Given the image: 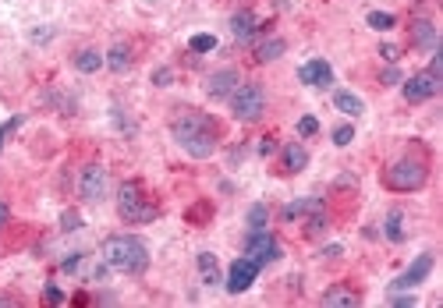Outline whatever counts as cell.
Returning a JSON list of instances; mask_svg holds the SVG:
<instances>
[{"label":"cell","instance_id":"cell-1","mask_svg":"<svg viewBox=\"0 0 443 308\" xmlns=\"http://www.w3.org/2000/svg\"><path fill=\"white\" fill-rule=\"evenodd\" d=\"M170 135H174V142L188 152L192 160H209L216 152L220 127L213 124L209 114L188 107V110H178V117L170 121Z\"/></svg>","mask_w":443,"mask_h":308},{"label":"cell","instance_id":"cell-2","mask_svg":"<svg viewBox=\"0 0 443 308\" xmlns=\"http://www.w3.org/2000/svg\"><path fill=\"white\" fill-rule=\"evenodd\" d=\"M103 266L107 269H117L125 276H138L150 269V245L135 234H110L103 241Z\"/></svg>","mask_w":443,"mask_h":308},{"label":"cell","instance_id":"cell-3","mask_svg":"<svg viewBox=\"0 0 443 308\" xmlns=\"http://www.w3.org/2000/svg\"><path fill=\"white\" fill-rule=\"evenodd\" d=\"M426 181H429V156H426L422 149H418V152H408V156H401V160H393V163L383 170V188L401 192V195L426 188Z\"/></svg>","mask_w":443,"mask_h":308},{"label":"cell","instance_id":"cell-4","mask_svg":"<svg viewBox=\"0 0 443 308\" xmlns=\"http://www.w3.org/2000/svg\"><path fill=\"white\" fill-rule=\"evenodd\" d=\"M117 213L125 223H153L160 216V205L145 195L138 181H125L117 188Z\"/></svg>","mask_w":443,"mask_h":308},{"label":"cell","instance_id":"cell-5","mask_svg":"<svg viewBox=\"0 0 443 308\" xmlns=\"http://www.w3.org/2000/svg\"><path fill=\"white\" fill-rule=\"evenodd\" d=\"M227 99H231V114H234L241 124H252V121H259V117L266 114V92H262V85H256V82H241Z\"/></svg>","mask_w":443,"mask_h":308},{"label":"cell","instance_id":"cell-6","mask_svg":"<svg viewBox=\"0 0 443 308\" xmlns=\"http://www.w3.org/2000/svg\"><path fill=\"white\" fill-rule=\"evenodd\" d=\"M245 255H249L252 263H259V269H262L269 263H277L284 255V248L269 230H249V238H245Z\"/></svg>","mask_w":443,"mask_h":308},{"label":"cell","instance_id":"cell-7","mask_svg":"<svg viewBox=\"0 0 443 308\" xmlns=\"http://www.w3.org/2000/svg\"><path fill=\"white\" fill-rule=\"evenodd\" d=\"M440 92H443V79L433 74V71H415L411 79H401V96L408 103H426V99H433Z\"/></svg>","mask_w":443,"mask_h":308},{"label":"cell","instance_id":"cell-8","mask_svg":"<svg viewBox=\"0 0 443 308\" xmlns=\"http://www.w3.org/2000/svg\"><path fill=\"white\" fill-rule=\"evenodd\" d=\"M79 195H82V202H92V205L107 198V170L100 163L82 167V174H79Z\"/></svg>","mask_w":443,"mask_h":308},{"label":"cell","instance_id":"cell-9","mask_svg":"<svg viewBox=\"0 0 443 308\" xmlns=\"http://www.w3.org/2000/svg\"><path fill=\"white\" fill-rule=\"evenodd\" d=\"M256 276H259V263H252L249 255H241V259H234V263H231L224 287H227V294H245V291H249V287L256 284Z\"/></svg>","mask_w":443,"mask_h":308},{"label":"cell","instance_id":"cell-10","mask_svg":"<svg viewBox=\"0 0 443 308\" xmlns=\"http://www.w3.org/2000/svg\"><path fill=\"white\" fill-rule=\"evenodd\" d=\"M433 273V251H422L418 259L401 273V276H393V284H390V294H398V291H415L422 280Z\"/></svg>","mask_w":443,"mask_h":308},{"label":"cell","instance_id":"cell-11","mask_svg":"<svg viewBox=\"0 0 443 308\" xmlns=\"http://www.w3.org/2000/svg\"><path fill=\"white\" fill-rule=\"evenodd\" d=\"M298 82H302V85H312V89H330V85H333V68H330V61L312 57L309 64H302V68H298Z\"/></svg>","mask_w":443,"mask_h":308},{"label":"cell","instance_id":"cell-12","mask_svg":"<svg viewBox=\"0 0 443 308\" xmlns=\"http://www.w3.org/2000/svg\"><path fill=\"white\" fill-rule=\"evenodd\" d=\"M238 85H241V74L234 68H220V71H213L206 79V96L209 99H227Z\"/></svg>","mask_w":443,"mask_h":308},{"label":"cell","instance_id":"cell-13","mask_svg":"<svg viewBox=\"0 0 443 308\" xmlns=\"http://www.w3.org/2000/svg\"><path fill=\"white\" fill-rule=\"evenodd\" d=\"M319 305H323V308H358L362 305V294L351 284H333L330 291H323Z\"/></svg>","mask_w":443,"mask_h":308},{"label":"cell","instance_id":"cell-14","mask_svg":"<svg viewBox=\"0 0 443 308\" xmlns=\"http://www.w3.org/2000/svg\"><path fill=\"white\" fill-rule=\"evenodd\" d=\"M305 167H309V149L302 142H287L280 149V174L291 177V174H302Z\"/></svg>","mask_w":443,"mask_h":308},{"label":"cell","instance_id":"cell-15","mask_svg":"<svg viewBox=\"0 0 443 308\" xmlns=\"http://www.w3.org/2000/svg\"><path fill=\"white\" fill-rule=\"evenodd\" d=\"M411 46H415V50H429V54L440 46V32H436V25H433L429 18L411 21Z\"/></svg>","mask_w":443,"mask_h":308},{"label":"cell","instance_id":"cell-16","mask_svg":"<svg viewBox=\"0 0 443 308\" xmlns=\"http://www.w3.org/2000/svg\"><path fill=\"white\" fill-rule=\"evenodd\" d=\"M231 32H234V39L238 43H245V39H252L256 32H259V18L245 8V11H238L234 18H231Z\"/></svg>","mask_w":443,"mask_h":308},{"label":"cell","instance_id":"cell-17","mask_svg":"<svg viewBox=\"0 0 443 308\" xmlns=\"http://www.w3.org/2000/svg\"><path fill=\"white\" fill-rule=\"evenodd\" d=\"M71 64H75V71H82V74H96L103 64H107V57L100 54V50H92V46H85V50H79L75 57H71Z\"/></svg>","mask_w":443,"mask_h":308},{"label":"cell","instance_id":"cell-18","mask_svg":"<svg viewBox=\"0 0 443 308\" xmlns=\"http://www.w3.org/2000/svg\"><path fill=\"white\" fill-rule=\"evenodd\" d=\"M103 57H107V68H110V71H117V74H125V71L132 68V61H135V57H132V46H128V43H114V46L107 50Z\"/></svg>","mask_w":443,"mask_h":308},{"label":"cell","instance_id":"cell-19","mask_svg":"<svg viewBox=\"0 0 443 308\" xmlns=\"http://www.w3.org/2000/svg\"><path fill=\"white\" fill-rule=\"evenodd\" d=\"M287 54V43L280 39V36H269V39H262L259 46H256V61L259 64H269V61H277V57H284Z\"/></svg>","mask_w":443,"mask_h":308},{"label":"cell","instance_id":"cell-20","mask_svg":"<svg viewBox=\"0 0 443 308\" xmlns=\"http://www.w3.org/2000/svg\"><path fill=\"white\" fill-rule=\"evenodd\" d=\"M312 209H323V202H319V198H312V195H309V198H294V202H287L280 216H284V220L291 223V220H302V216H309Z\"/></svg>","mask_w":443,"mask_h":308},{"label":"cell","instance_id":"cell-21","mask_svg":"<svg viewBox=\"0 0 443 308\" xmlns=\"http://www.w3.org/2000/svg\"><path fill=\"white\" fill-rule=\"evenodd\" d=\"M199 273H203V284L206 287L224 284V276H220V263H216L213 251H199Z\"/></svg>","mask_w":443,"mask_h":308},{"label":"cell","instance_id":"cell-22","mask_svg":"<svg viewBox=\"0 0 443 308\" xmlns=\"http://www.w3.org/2000/svg\"><path fill=\"white\" fill-rule=\"evenodd\" d=\"M333 107H337L340 114H348V117H362V114H365V103H362L355 92H344V89L333 92Z\"/></svg>","mask_w":443,"mask_h":308},{"label":"cell","instance_id":"cell-23","mask_svg":"<svg viewBox=\"0 0 443 308\" xmlns=\"http://www.w3.org/2000/svg\"><path fill=\"white\" fill-rule=\"evenodd\" d=\"M383 234H387V241H393V245L404 241V213H401V209H390V213H387Z\"/></svg>","mask_w":443,"mask_h":308},{"label":"cell","instance_id":"cell-24","mask_svg":"<svg viewBox=\"0 0 443 308\" xmlns=\"http://www.w3.org/2000/svg\"><path fill=\"white\" fill-rule=\"evenodd\" d=\"M365 21H369V29H376V32H390L393 25H398V18H393L390 11H369Z\"/></svg>","mask_w":443,"mask_h":308},{"label":"cell","instance_id":"cell-25","mask_svg":"<svg viewBox=\"0 0 443 308\" xmlns=\"http://www.w3.org/2000/svg\"><path fill=\"white\" fill-rule=\"evenodd\" d=\"M305 220V238H319L327 230V213L323 209H312L309 216H302Z\"/></svg>","mask_w":443,"mask_h":308},{"label":"cell","instance_id":"cell-26","mask_svg":"<svg viewBox=\"0 0 443 308\" xmlns=\"http://www.w3.org/2000/svg\"><path fill=\"white\" fill-rule=\"evenodd\" d=\"M266 220H269V209L262 202H256L249 209V230H266Z\"/></svg>","mask_w":443,"mask_h":308},{"label":"cell","instance_id":"cell-27","mask_svg":"<svg viewBox=\"0 0 443 308\" xmlns=\"http://www.w3.org/2000/svg\"><path fill=\"white\" fill-rule=\"evenodd\" d=\"M192 54H213L216 50V36H206V32H199V36H192Z\"/></svg>","mask_w":443,"mask_h":308},{"label":"cell","instance_id":"cell-28","mask_svg":"<svg viewBox=\"0 0 443 308\" xmlns=\"http://www.w3.org/2000/svg\"><path fill=\"white\" fill-rule=\"evenodd\" d=\"M351 142H355V127H351V124H340V127H333V145H337V149L351 145Z\"/></svg>","mask_w":443,"mask_h":308},{"label":"cell","instance_id":"cell-29","mask_svg":"<svg viewBox=\"0 0 443 308\" xmlns=\"http://www.w3.org/2000/svg\"><path fill=\"white\" fill-rule=\"evenodd\" d=\"M213 216V205H209V198H203L195 209H188V223H203V220H209Z\"/></svg>","mask_w":443,"mask_h":308},{"label":"cell","instance_id":"cell-30","mask_svg":"<svg viewBox=\"0 0 443 308\" xmlns=\"http://www.w3.org/2000/svg\"><path fill=\"white\" fill-rule=\"evenodd\" d=\"M170 82H174V71H170V68H156V71H153V85H156V89H167Z\"/></svg>","mask_w":443,"mask_h":308},{"label":"cell","instance_id":"cell-31","mask_svg":"<svg viewBox=\"0 0 443 308\" xmlns=\"http://www.w3.org/2000/svg\"><path fill=\"white\" fill-rule=\"evenodd\" d=\"M316 132H319V121H316V117H302V121H298V135L312 138Z\"/></svg>","mask_w":443,"mask_h":308},{"label":"cell","instance_id":"cell-32","mask_svg":"<svg viewBox=\"0 0 443 308\" xmlns=\"http://www.w3.org/2000/svg\"><path fill=\"white\" fill-rule=\"evenodd\" d=\"M380 57H383L387 64H398V57H401V50L393 46V43H383V46H380Z\"/></svg>","mask_w":443,"mask_h":308},{"label":"cell","instance_id":"cell-33","mask_svg":"<svg viewBox=\"0 0 443 308\" xmlns=\"http://www.w3.org/2000/svg\"><path fill=\"white\" fill-rule=\"evenodd\" d=\"M18 124H21V114H14V117H11L8 124H0V149H4V142H8V135L14 132V127H18Z\"/></svg>","mask_w":443,"mask_h":308},{"label":"cell","instance_id":"cell-34","mask_svg":"<svg viewBox=\"0 0 443 308\" xmlns=\"http://www.w3.org/2000/svg\"><path fill=\"white\" fill-rule=\"evenodd\" d=\"M61 227H64V230H79V227H82V216H79L75 209H68V213L61 216Z\"/></svg>","mask_w":443,"mask_h":308},{"label":"cell","instance_id":"cell-35","mask_svg":"<svg viewBox=\"0 0 443 308\" xmlns=\"http://www.w3.org/2000/svg\"><path fill=\"white\" fill-rule=\"evenodd\" d=\"M43 298L50 301V305H64V291L57 287V284H46V291H43Z\"/></svg>","mask_w":443,"mask_h":308},{"label":"cell","instance_id":"cell-36","mask_svg":"<svg viewBox=\"0 0 443 308\" xmlns=\"http://www.w3.org/2000/svg\"><path fill=\"white\" fill-rule=\"evenodd\" d=\"M398 82H401V71L390 64V68H387V71L380 74V85H398Z\"/></svg>","mask_w":443,"mask_h":308},{"label":"cell","instance_id":"cell-37","mask_svg":"<svg viewBox=\"0 0 443 308\" xmlns=\"http://www.w3.org/2000/svg\"><path fill=\"white\" fill-rule=\"evenodd\" d=\"M259 152H262V156H274V152H277V138H274V135L259 138Z\"/></svg>","mask_w":443,"mask_h":308},{"label":"cell","instance_id":"cell-38","mask_svg":"<svg viewBox=\"0 0 443 308\" xmlns=\"http://www.w3.org/2000/svg\"><path fill=\"white\" fill-rule=\"evenodd\" d=\"M401 294V291H398ZM418 305V298L415 294H401V298H393V308H415Z\"/></svg>","mask_w":443,"mask_h":308},{"label":"cell","instance_id":"cell-39","mask_svg":"<svg viewBox=\"0 0 443 308\" xmlns=\"http://www.w3.org/2000/svg\"><path fill=\"white\" fill-rule=\"evenodd\" d=\"M82 266V255H71V259H64V273H75Z\"/></svg>","mask_w":443,"mask_h":308},{"label":"cell","instance_id":"cell-40","mask_svg":"<svg viewBox=\"0 0 443 308\" xmlns=\"http://www.w3.org/2000/svg\"><path fill=\"white\" fill-rule=\"evenodd\" d=\"M8 220H11V205L0 202V227H8Z\"/></svg>","mask_w":443,"mask_h":308},{"label":"cell","instance_id":"cell-41","mask_svg":"<svg viewBox=\"0 0 443 308\" xmlns=\"http://www.w3.org/2000/svg\"><path fill=\"white\" fill-rule=\"evenodd\" d=\"M344 248L340 245H330V248H323V255H327V259H337V255H340Z\"/></svg>","mask_w":443,"mask_h":308},{"label":"cell","instance_id":"cell-42","mask_svg":"<svg viewBox=\"0 0 443 308\" xmlns=\"http://www.w3.org/2000/svg\"><path fill=\"white\" fill-rule=\"evenodd\" d=\"M8 305H14V301H11L8 294H0V308H8Z\"/></svg>","mask_w":443,"mask_h":308}]
</instances>
